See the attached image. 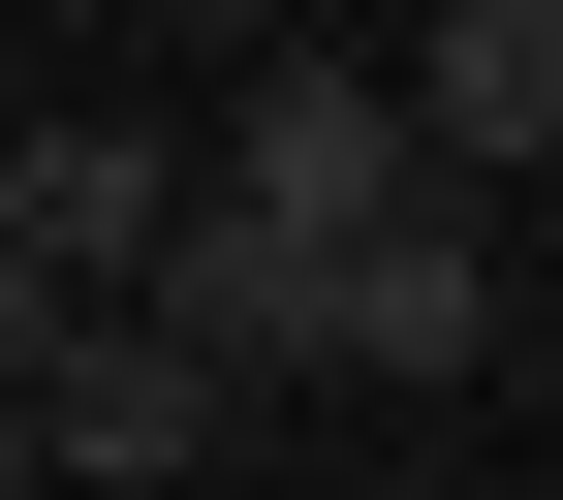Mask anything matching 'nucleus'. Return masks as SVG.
Wrapping results in <instances>:
<instances>
[{"label":"nucleus","instance_id":"nucleus-1","mask_svg":"<svg viewBox=\"0 0 563 500\" xmlns=\"http://www.w3.org/2000/svg\"><path fill=\"white\" fill-rule=\"evenodd\" d=\"M220 220L376 251V220H407V95H376V63H251V95H220Z\"/></svg>","mask_w":563,"mask_h":500},{"label":"nucleus","instance_id":"nucleus-2","mask_svg":"<svg viewBox=\"0 0 563 500\" xmlns=\"http://www.w3.org/2000/svg\"><path fill=\"white\" fill-rule=\"evenodd\" d=\"M157 220H188V157H157V125L0 95V251H32V281H95V313H125V281H157Z\"/></svg>","mask_w":563,"mask_h":500},{"label":"nucleus","instance_id":"nucleus-3","mask_svg":"<svg viewBox=\"0 0 563 500\" xmlns=\"http://www.w3.org/2000/svg\"><path fill=\"white\" fill-rule=\"evenodd\" d=\"M376 95H407V188H532L563 157V0H439Z\"/></svg>","mask_w":563,"mask_h":500},{"label":"nucleus","instance_id":"nucleus-4","mask_svg":"<svg viewBox=\"0 0 563 500\" xmlns=\"http://www.w3.org/2000/svg\"><path fill=\"white\" fill-rule=\"evenodd\" d=\"M501 344V251H470V188H407L376 251H313V376H470Z\"/></svg>","mask_w":563,"mask_h":500},{"label":"nucleus","instance_id":"nucleus-5","mask_svg":"<svg viewBox=\"0 0 563 500\" xmlns=\"http://www.w3.org/2000/svg\"><path fill=\"white\" fill-rule=\"evenodd\" d=\"M220 438H251V407L188 376L157 313H95V344H63V407H32V469H63V500H188V469H220Z\"/></svg>","mask_w":563,"mask_h":500},{"label":"nucleus","instance_id":"nucleus-6","mask_svg":"<svg viewBox=\"0 0 563 500\" xmlns=\"http://www.w3.org/2000/svg\"><path fill=\"white\" fill-rule=\"evenodd\" d=\"M63 344H95V281H32V251H0V438L63 407Z\"/></svg>","mask_w":563,"mask_h":500}]
</instances>
